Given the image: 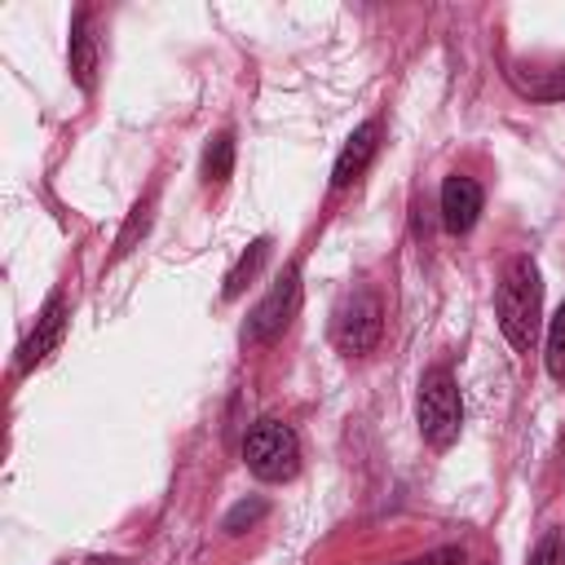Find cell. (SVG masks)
<instances>
[{
    "instance_id": "obj_17",
    "label": "cell",
    "mask_w": 565,
    "mask_h": 565,
    "mask_svg": "<svg viewBox=\"0 0 565 565\" xmlns=\"http://www.w3.org/2000/svg\"><path fill=\"white\" fill-rule=\"evenodd\" d=\"M556 561H561V539H556V530H547L539 539V547L530 552V565H556Z\"/></svg>"
},
{
    "instance_id": "obj_14",
    "label": "cell",
    "mask_w": 565,
    "mask_h": 565,
    "mask_svg": "<svg viewBox=\"0 0 565 565\" xmlns=\"http://www.w3.org/2000/svg\"><path fill=\"white\" fill-rule=\"evenodd\" d=\"M543 362H547V375L565 384V300L556 305L552 322H547V344H543Z\"/></svg>"
},
{
    "instance_id": "obj_12",
    "label": "cell",
    "mask_w": 565,
    "mask_h": 565,
    "mask_svg": "<svg viewBox=\"0 0 565 565\" xmlns=\"http://www.w3.org/2000/svg\"><path fill=\"white\" fill-rule=\"evenodd\" d=\"M234 172V132H216L203 146V181L207 185H225Z\"/></svg>"
},
{
    "instance_id": "obj_7",
    "label": "cell",
    "mask_w": 565,
    "mask_h": 565,
    "mask_svg": "<svg viewBox=\"0 0 565 565\" xmlns=\"http://www.w3.org/2000/svg\"><path fill=\"white\" fill-rule=\"evenodd\" d=\"M375 150H380V119H362V124L349 132V141L340 146V154H335L331 190H349V185L366 172V163L375 159Z\"/></svg>"
},
{
    "instance_id": "obj_11",
    "label": "cell",
    "mask_w": 565,
    "mask_h": 565,
    "mask_svg": "<svg viewBox=\"0 0 565 565\" xmlns=\"http://www.w3.org/2000/svg\"><path fill=\"white\" fill-rule=\"evenodd\" d=\"M265 256H269V238L260 234V238H252V243H247V252H243V256H238V260L230 265V274H225V287H221V296H225V300L243 296V287H247V282L256 278V269L265 265Z\"/></svg>"
},
{
    "instance_id": "obj_16",
    "label": "cell",
    "mask_w": 565,
    "mask_h": 565,
    "mask_svg": "<svg viewBox=\"0 0 565 565\" xmlns=\"http://www.w3.org/2000/svg\"><path fill=\"white\" fill-rule=\"evenodd\" d=\"M463 561H468L463 547H459V543H446V547H433V552L411 556V561H402V565H463Z\"/></svg>"
},
{
    "instance_id": "obj_5",
    "label": "cell",
    "mask_w": 565,
    "mask_h": 565,
    "mask_svg": "<svg viewBox=\"0 0 565 565\" xmlns=\"http://www.w3.org/2000/svg\"><path fill=\"white\" fill-rule=\"evenodd\" d=\"M296 309H300V269L291 265V269L260 296V305L247 313V322H243V344H269V340H278V335L287 331V322L296 318Z\"/></svg>"
},
{
    "instance_id": "obj_3",
    "label": "cell",
    "mask_w": 565,
    "mask_h": 565,
    "mask_svg": "<svg viewBox=\"0 0 565 565\" xmlns=\"http://www.w3.org/2000/svg\"><path fill=\"white\" fill-rule=\"evenodd\" d=\"M419 433L433 450H450L459 441V428H463V406H459V384L446 366H433L424 371L419 380Z\"/></svg>"
},
{
    "instance_id": "obj_6",
    "label": "cell",
    "mask_w": 565,
    "mask_h": 565,
    "mask_svg": "<svg viewBox=\"0 0 565 565\" xmlns=\"http://www.w3.org/2000/svg\"><path fill=\"white\" fill-rule=\"evenodd\" d=\"M66 318H71L66 296H62V291H53V296H49V305L40 309V318H35L31 335H26V340H22V349H18V375L35 371L40 362H49V358L57 353V344H62V335H66Z\"/></svg>"
},
{
    "instance_id": "obj_15",
    "label": "cell",
    "mask_w": 565,
    "mask_h": 565,
    "mask_svg": "<svg viewBox=\"0 0 565 565\" xmlns=\"http://www.w3.org/2000/svg\"><path fill=\"white\" fill-rule=\"evenodd\" d=\"M265 512H269V503H265L260 494H252V499H238V503L225 512L221 530H225V534H243V530H247V525H256Z\"/></svg>"
},
{
    "instance_id": "obj_2",
    "label": "cell",
    "mask_w": 565,
    "mask_h": 565,
    "mask_svg": "<svg viewBox=\"0 0 565 565\" xmlns=\"http://www.w3.org/2000/svg\"><path fill=\"white\" fill-rule=\"evenodd\" d=\"M243 463L256 481H291L300 472V441L282 419H256L243 437Z\"/></svg>"
},
{
    "instance_id": "obj_8",
    "label": "cell",
    "mask_w": 565,
    "mask_h": 565,
    "mask_svg": "<svg viewBox=\"0 0 565 565\" xmlns=\"http://www.w3.org/2000/svg\"><path fill=\"white\" fill-rule=\"evenodd\" d=\"M71 79L79 84V93H93L97 88V71H102V49H97V31H93V13L79 9L75 22H71Z\"/></svg>"
},
{
    "instance_id": "obj_1",
    "label": "cell",
    "mask_w": 565,
    "mask_h": 565,
    "mask_svg": "<svg viewBox=\"0 0 565 565\" xmlns=\"http://www.w3.org/2000/svg\"><path fill=\"white\" fill-rule=\"evenodd\" d=\"M539 309H543V278L539 265L530 256H512L503 278H499V296H494V313H499V331L512 349H530L539 335Z\"/></svg>"
},
{
    "instance_id": "obj_10",
    "label": "cell",
    "mask_w": 565,
    "mask_h": 565,
    "mask_svg": "<svg viewBox=\"0 0 565 565\" xmlns=\"http://www.w3.org/2000/svg\"><path fill=\"white\" fill-rule=\"evenodd\" d=\"M508 79H512V88H516L521 97H530V102H561V97H565V62H561V66H539V71H530V75H521V71L508 66Z\"/></svg>"
},
{
    "instance_id": "obj_4",
    "label": "cell",
    "mask_w": 565,
    "mask_h": 565,
    "mask_svg": "<svg viewBox=\"0 0 565 565\" xmlns=\"http://www.w3.org/2000/svg\"><path fill=\"white\" fill-rule=\"evenodd\" d=\"M331 335H335V344H340L344 353H353V358L371 353V349L380 344V335H384V305H380V296H375L371 287H353V291L340 300L335 318H331Z\"/></svg>"
},
{
    "instance_id": "obj_9",
    "label": "cell",
    "mask_w": 565,
    "mask_h": 565,
    "mask_svg": "<svg viewBox=\"0 0 565 565\" xmlns=\"http://www.w3.org/2000/svg\"><path fill=\"white\" fill-rule=\"evenodd\" d=\"M477 216H481V185L463 172L446 177L441 181V225L450 234H468L477 225Z\"/></svg>"
},
{
    "instance_id": "obj_13",
    "label": "cell",
    "mask_w": 565,
    "mask_h": 565,
    "mask_svg": "<svg viewBox=\"0 0 565 565\" xmlns=\"http://www.w3.org/2000/svg\"><path fill=\"white\" fill-rule=\"evenodd\" d=\"M150 216H154V190L128 212V221H124V230H119V238H115V252H110V260H124L132 247H137V238H146V230H150Z\"/></svg>"
}]
</instances>
